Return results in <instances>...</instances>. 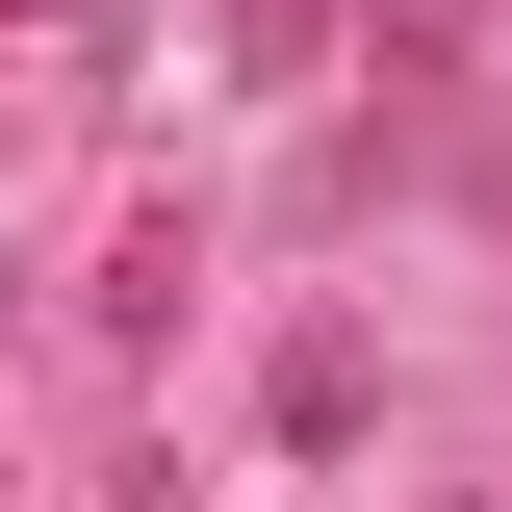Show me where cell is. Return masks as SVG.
Wrapping results in <instances>:
<instances>
[{
  "label": "cell",
  "mask_w": 512,
  "mask_h": 512,
  "mask_svg": "<svg viewBox=\"0 0 512 512\" xmlns=\"http://www.w3.org/2000/svg\"><path fill=\"white\" fill-rule=\"evenodd\" d=\"M205 26H231V77H308L333 52V0H205Z\"/></svg>",
  "instance_id": "6da1fadb"
},
{
  "label": "cell",
  "mask_w": 512,
  "mask_h": 512,
  "mask_svg": "<svg viewBox=\"0 0 512 512\" xmlns=\"http://www.w3.org/2000/svg\"><path fill=\"white\" fill-rule=\"evenodd\" d=\"M0 26H26V0H0Z\"/></svg>",
  "instance_id": "7a4b0ae2"
},
{
  "label": "cell",
  "mask_w": 512,
  "mask_h": 512,
  "mask_svg": "<svg viewBox=\"0 0 512 512\" xmlns=\"http://www.w3.org/2000/svg\"><path fill=\"white\" fill-rule=\"evenodd\" d=\"M487 205H512V180H487Z\"/></svg>",
  "instance_id": "3957f363"
}]
</instances>
